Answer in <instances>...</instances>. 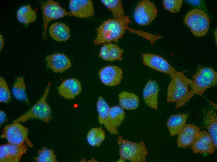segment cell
<instances>
[{
  "mask_svg": "<svg viewBox=\"0 0 217 162\" xmlns=\"http://www.w3.org/2000/svg\"><path fill=\"white\" fill-rule=\"evenodd\" d=\"M4 40L2 36L0 34V51L1 52L2 48L4 44Z\"/></svg>",
  "mask_w": 217,
  "mask_h": 162,
  "instance_id": "35",
  "label": "cell"
},
{
  "mask_svg": "<svg viewBox=\"0 0 217 162\" xmlns=\"http://www.w3.org/2000/svg\"><path fill=\"white\" fill-rule=\"evenodd\" d=\"M132 23L126 16L123 19L110 18L104 21L96 29L97 36L94 41V45H99L111 42H117L128 30L138 34L139 31L131 28L128 25Z\"/></svg>",
  "mask_w": 217,
  "mask_h": 162,
  "instance_id": "1",
  "label": "cell"
},
{
  "mask_svg": "<svg viewBox=\"0 0 217 162\" xmlns=\"http://www.w3.org/2000/svg\"><path fill=\"white\" fill-rule=\"evenodd\" d=\"M60 96L65 99H73L82 91L80 81L74 78L63 79L58 88Z\"/></svg>",
  "mask_w": 217,
  "mask_h": 162,
  "instance_id": "15",
  "label": "cell"
},
{
  "mask_svg": "<svg viewBox=\"0 0 217 162\" xmlns=\"http://www.w3.org/2000/svg\"><path fill=\"white\" fill-rule=\"evenodd\" d=\"M158 85L154 81H148L144 87L143 96L146 103L151 108L156 109L158 108Z\"/></svg>",
  "mask_w": 217,
  "mask_h": 162,
  "instance_id": "19",
  "label": "cell"
},
{
  "mask_svg": "<svg viewBox=\"0 0 217 162\" xmlns=\"http://www.w3.org/2000/svg\"><path fill=\"white\" fill-rule=\"evenodd\" d=\"M203 120L205 126L211 136L216 147L217 119L216 112L212 109L208 110L204 114Z\"/></svg>",
  "mask_w": 217,
  "mask_h": 162,
  "instance_id": "22",
  "label": "cell"
},
{
  "mask_svg": "<svg viewBox=\"0 0 217 162\" xmlns=\"http://www.w3.org/2000/svg\"><path fill=\"white\" fill-rule=\"evenodd\" d=\"M1 137L12 144L18 145L26 143L30 147L33 146L28 138L27 128L19 122H13L6 126L2 129Z\"/></svg>",
  "mask_w": 217,
  "mask_h": 162,
  "instance_id": "7",
  "label": "cell"
},
{
  "mask_svg": "<svg viewBox=\"0 0 217 162\" xmlns=\"http://www.w3.org/2000/svg\"><path fill=\"white\" fill-rule=\"evenodd\" d=\"M191 149L195 154H213L216 147L211 135L204 131L197 135L192 145Z\"/></svg>",
  "mask_w": 217,
  "mask_h": 162,
  "instance_id": "12",
  "label": "cell"
},
{
  "mask_svg": "<svg viewBox=\"0 0 217 162\" xmlns=\"http://www.w3.org/2000/svg\"><path fill=\"white\" fill-rule=\"evenodd\" d=\"M46 59L48 67L55 73H62L69 69L72 65L69 58L62 53H58L48 55Z\"/></svg>",
  "mask_w": 217,
  "mask_h": 162,
  "instance_id": "18",
  "label": "cell"
},
{
  "mask_svg": "<svg viewBox=\"0 0 217 162\" xmlns=\"http://www.w3.org/2000/svg\"><path fill=\"white\" fill-rule=\"evenodd\" d=\"M210 20L205 12L200 9L195 8L185 16L183 23L189 27L196 37L205 36L207 33Z\"/></svg>",
  "mask_w": 217,
  "mask_h": 162,
  "instance_id": "6",
  "label": "cell"
},
{
  "mask_svg": "<svg viewBox=\"0 0 217 162\" xmlns=\"http://www.w3.org/2000/svg\"><path fill=\"white\" fill-rule=\"evenodd\" d=\"M125 112L120 107L116 106L110 107L109 113L104 125L111 134H117L118 128L124 119Z\"/></svg>",
  "mask_w": 217,
  "mask_h": 162,
  "instance_id": "16",
  "label": "cell"
},
{
  "mask_svg": "<svg viewBox=\"0 0 217 162\" xmlns=\"http://www.w3.org/2000/svg\"><path fill=\"white\" fill-rule=\"evenodd\" d=\"M26 88V86L23 78L21 76L18 77L13 86V94L16 99L25 101L29 104Z\"/></svg>",
  "mask_w": 217,
  "mask_h": 162,
  "instance_id": "26",
  "label": "cell"
},
{
  "mask_svg": "<svg viewBox=\"0 0 217 162\" xmlns=\"http://www.w3.org/2000/svg\"><path fill=\"white\" fill-rule=\"evenodd\" d=\"M100 80L108 86H115L119 84L123 78V71L118 66L108 65L102 68L99 71Z\"/></svg>",
  "mask_w": 217,
  "mask_h": 162,
  "instance_id": "13",
  "label": "cell"
},
{
  "mask_svg": "<svg viewBox=\"0 0 217 162\" xmlns=\"http://www.w3.org/2000/svg\"><path fill=\"white\" fill-rule=\"evenodd\" d=\"M11 98V95L7 84L6 81L0 77V102H8Z\"/></svg>",
  "mask_w": 217,
  "mask_h": 162,
  "instance_id": "31",
  "label": "cell"
},
{
  "mask_svg": "<svg viewBox=\"0 0 217 162\" xmlns=\"http://www.w3.org/2000/svg\"><path fill=\"white\" fill-rule=\"evenodd\" d=\"M183 2L182 0H164L163 1L164 8L172 13L179 12Z\"/></svg>",
  "mask_w": 217,
  "mask_h": 162,
  "instance_id": "32",
  "label": "cell"
},
{
  "mask_svg": "<svg viewBox=\"0 0 217 162\" xmlns=\"http://www.w3.org/2000/svg\"><path fill=\"white\" fill-rule=\"evenodd\" d=\"M97 107L99 113V122L104 125L108 116L110 107L104 99L100 97L97 103Z\"/></svg>",
  "mask_w": 217,
  "mask_h": 162,
  "instance_id": "28",
  "label": "cell"
},
{
  "mask_svg": "<svg viewBox=\"0 0 217 162\" xmlns=\"http://www.w3.org/2000/svg\"><path fill=\"white\" fill-rule=\"evenodd\" d=\"M192 78L190 85L191 89L181 99L176 102V108L185 105L195 94L203 96L207 89L215 85L217 73L212 68L199 65Z\"/></svg>",
  "mask_w": 217,
  "mask_h": 162,
  "instance_id": "2",
  "label": "cell"
},
{
  "mask_svg": "<svg viewBox=\"0 0 217 162\" xmlns=\"http://www.w3.org/2000/svg\"><path fill=\"white\" fill-rule=\"evenodd\" d=\"M185 71L177 72L170 77L171 80L167 88V102H176L181 99L189 90L192 79L184 74Z\"/></svg>",
  "mask_w": 217,
  "mask_h": 162,
  "instance_id": "5",
  "label": "cell"
},
{
  "mask_svg": "<svg viewBox=\"0 0 217 162\" xmlns=\"http://www.w3.org/2000/svg\"><path fill=\"white\" fill-rule=\"evenodd\" d=\"M38 155L35 158L36 162H57V160L54 151L43 148L38 152Z\"/></svg>",
  "mask_w": 217,
  "mask_h": 162,
  "instance_id": "29",
  "label": "cell"
},
{
  "mask_svg": "<svg viewBox=\"0 0 217 162\" xmlns=\"http://www.w3.org/2000/svg\"><path fill=\"white\" fill-rule=\"evenodd\" d=\"M108 50V43L104 45L100 49L99 56L103 60L109 61Z\"/></svg>",
  "mask_w": 217,
  "mask_h": 162,
  "instance_id": "33",
  "label": "cell"
},
{
  "mask_svg": "<svg viewBox=\"0 0 217 162\" xmlns=\"http://www.w3.org/2000/svg\"><path fill=\"white\" fill-rule=\"evenodd\" d=\"M50 36L58 41H65L70 37V28L65 23L55 22L50 26Z\"/></svg>",
  "mask_w": 217,
  "mask_h": 162,
  "instance_id": "21",
  "label": "cell"
},
{
  "mask_svg": "<svg viewBox=\"0 0 217 162\" xmlns=\"http://www.w3.org/2000/svg\"><path fill=\"white\" fill-rule=\"evenodd\" d=\"M188 115L186 113L171 115L166 122L170 134L173 136L177 135L186 125Z\"/></svg>",
  "mask_w": 217,
  "mask_h": 162,
  "instance_id": "20",
  "label": "cell"
},
{
  "mask_svg": "<svg viewBox=\"0 0 217 162\" xmlns=\"http://www.w3.org/2000/svg\"><path fill=\"white\" fill-rule=\"evenodd\" d=\"M36 12L33 10L30 5L20 7L17 12V17L21 23L28 24L36 20Z\"/></svg>",
  "mask_w": 217,
  "mask_h": 162,
  "instance_id": "24",
  "label": "cell"
},
{
  "mask_svg": "<svg viewBox=\"0 0 217 162\" xmlns=\"http://www.w3.org/2000/svg\"><path fill=\"white\" fill-rule=\"evenodd\" d=\"M102 3L112 12L113 18L123 19L125 16L121 1L120 0H102Z\"/></svg>",
  "mask_w": 217,
  "mask_h": 162,
  "instance_id": "25",
  "label": "cell"
},
{
  "mask_svg": "<svg viewBox=\"0 0 217 162\" xmlns=\"http://www.w3.org/2000/svg\"><path fill=\"white\" fill-rule=\"evenodd\" d=\"M70 16L88 18L94 14L93 4L91 0H70Z\"/></svg>",
  "mask_w": 217,
  "mask_h": 162,
  "instance_id": "14",
  "label": "cell"
},
{
  "mask_svg": "<svg viewBox=\"0 0 217 162\" xmlns=\"http://www.w3.org/2000/svg\"><path fill=\"white\" fill-rule=\"evenodd\" d=\"M44 21V32L43 39L47 38L48 22L66 16H70V12H67L57 2L52 0L41 2Z\"/></svg>",
  "mask_w": 217,
  "mask_h": 162,
  "instance_id": "8",
  "label": "cell"
},
{
  "mask_svg": "<svg viewBox=\"0 0 217 162\" xmlns=\"http://www.w3.org/2000/svg\"><path fill=\"white\" fill-rule=\"evenodd\" d=\"M120 145V158L118 162H124L127 160L133 162H145L148 153L144 141L139 143L132 142L123 139L119 136L117 140Z\"/></svg>",
  "mask_w": 217,
  "mask_h": 162,
  "instance_id": "3",
  "label": "cell"
},
{
  "mask_svg": "<svg viewBox=\"0 0 217 162\" xmlns=\"http://www.w3.org/2000/svg\"><path fill=\"white\" fill-rule=\"evenodd\" d=\"M51 83H48L44 92L41 99L26 113L20 116L14 121V122H25L32 118L41 120L47 124L52 118L51 110L46 102Z\"/></svg>",
  "mask_w": 217,
  "mask_h": 162,
  "instance_id": "4",
  "label": "cell"
},
{
  "mask_svg": "<svg viewBox=\"0 0 217 162\" xmlns=\"http://www.w3.org/2000/svg\"><path fill=\"white\" fill-rule=\"evenodd\" d=\"M158 12V10L152 2L142 0L139 2L135 8L134 19L141 26H148L156 17Z\"/></svg>",
  "mask_w": 217,
  "mask_h": 162,
  "instance_id": "9",
  "label": "cell"
},
{
  "mask_svg": "<svg viewBox=\"0 0 217 162\" xmlns=\"http://www.w3.org/2000/svg\"><path fill=\"white\" fill-rule=\"evenodd\" d=\"M108 43L109 61L121 60L123 50L117 45L110 42Z\"/></svg>",
  "mask_w": 217,
  "mask_h": 162,
  "instance_id": "30",
  "label": "cell"
},
{
  "mask_svg": "<svg viewBox=\"0 0 217 162\" xmlns=\"http://www.w3.org/2000/svg\"><path fill=\"white\" fill-rule=\"evenodd\" d=\"M200 131L199 128L194 125H186L178 134L177 146L180 148H187L192 145Z\"/></svg>",
  "mask_w": 217,
  "mask_h": 162,
  "instance_id": "17",
  "label": "cell"
},
{
  "mask_svg": "<svg viewBox=\"0 0 217 162\" xmlns=\"http://www.w3.org/2000/svg\"><path fill=\"white\" fill-rule=\"evenodd\" d=\"M119 102L122 109L132 110L138 106L139 98L136 94L123 91L118 95Z\"/></svg>",
  "mask_w": 217,
  "mask_h": 162,
  "instance_id": "23",
  "label": "cell"
},
{
  "mask_svg": "<svg viewBox=\"0 0 217 162\" xmlns=\"http://www.w3.org/2000/svg\"><path fill=\"white\" fill-rule=\"evenodd\" d=\"M27 150L25 143L15 145L9 143L0 146V162H19Z\"/></svg>",
  "mask_w": 217,
  "mask_h": 162,
  "instance_id": "11",
  "label": "cell"
},
{
  "mask_svg": "<svg viewBox=\"0 0 217 162\" xmlns=\"http://www.w3.org/2000/svg\"><path fill=\"white\" fill-rule=\"evenodd\" d=\"M143 64L157 71L169 75L171 77L177 71L165 59L159 55L152 53H144L142 55Z\"/></svg>",
  "mask_w": 217,
  "mask_h": 162,
  "instance_id": "10",
  "label": "cell"
},
{
  "mask_svg": "<svg viewBox=\"0 0 217 162\" xmlns=\"http://www.w3.org/2000/svg\"><path fill=\"white\" fill-rule=\"evenodd\" d=\"M105 137V131L101 127H94L88 132L87 139L90 145L99 146L104 141Z\"/></svg>",
  "mask_w": 217,
  "mask_h": 162,
  "instance_id": "27",
  "label": "cell"
},
{
  "mask_svg": "<svg viewBox=\"0 0 217 162\" xmlns=\"http://www.w3.org/2000/svg\"><path fill=\"white\" fill-rule=\"evenodd\" d=\"M7 121L6 114L5 112L2 111H0V125L4 123Z\"/></svg>",
  "mask_w": 217,
  "mask_h": 162,
  "instance_id": "34",
  "label": "cell"
}]
</instances>
